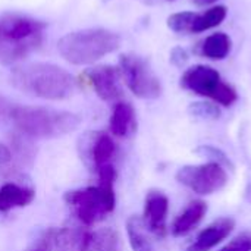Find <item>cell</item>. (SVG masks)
<instances>
[{
	"mask_svg": "<svg viewBox=\"0 0 251 251\" xmlns=\"http://www.w3.org/2000/svg\"><path fill=\"white\" fill-rule=\"evenodd\" d=\"M10 84L21 93L53 101L69 99L76 85L71 72L46 62L15 66L10 72Z\"/></svg>",
	"mask_w": 251,
	"mask_h": 251,
	"instance_id": "6da1fadb",
	"label": "cell"
},
{
	"mask_svg": "<svg viewBox=\"0 0 251 251\" xmlns=\"http://www.w3.org/2000/svg\"><path fill=\"white\" fill-rule=\"evenodd\" d=\"M16 129L29 138H59L75 131L81 118L68 110L43 106H16L10 112Z\"/></svg>",
	"mask_w": 251,
	"mask_h": 251,
	"instance_id": "7a4b0ae2",
	"label": "cell"
},
{
	"mask_svg": "<svg viewBox=\"0 0 251 251\" xmlns=\"http://www.w3.org/2000/svg\"><path fill=\"white\" fill-rule=\"evenodd\" d=\"M121 37L107 28H85L65 34L57 41L59 54L71 65H91L116 51Z\"/></svg>",
	"mask_w": 251,
	"mask_h": 251,
	"instance_id": "3957f363",
	"label": "cell"
},
{
	"mask_svg": "<svg viewBox=\"0 0 251 251\" xmlns=\"http://www.w3.org/2000/svg\"><path fill=\"white\" fill-rule=\"evenodd\" d=\"M46 24L19 13L0 15V63L25 59L43 40Z\"/></svg>",
	"mask_w": 251,
	"mask_h": 251,
	"instance_id": "277c9868",
	"label": "cell"
},
{
	"mask_svg": "<svg viewBox=\"0 0 251 251\" xmlns=\"http://www.w3.org/2000/svg\"><path fill=\"white\" fill-rule=\"evenodd\" d=\"M181 88L191 91L203 99H209L219 106L229 107L238 100L237 90L225 82L218 69L209 65H193L179 78Z\"/></svg>",
	"mask_w": 251,
	"mask_h": 251,
	"instance_id": "5b68a950",
	"label": "cell"
},
{
	"mask_svg": "<svg viewBox=\"0 0 251 251\" xmlns=\"http://www.w3.org/2000/svg\"><path fill=\"white\" fill-rule=\"evenodd\" d=\"M119 74L129 91L144 100H154L162 96L160 79L150 63L135 53H124L119 57Z\"/></svg>",
	"mask_w": 251,
	"mask_h": 251,
	"instance_id": "8992f818",
	"label": "cell"
},
{
	"mask_svg": "<svg viewBox=\"0 0 251 251\" xmlns=\"http://www.w3.org/2000/svg\"><path fill=\"white\" fill-rule=\"evenodd\" d=\"M175 179L197 196H212L228 184V174L224 166L215 162L201 165H185L178 169Z\"/></svg>",
	"mask_w": 251,
	"mask_h": 251,
	"instance_id": "52a82bcc",
	"label": "cell"
},
{
	"mask_svg": "<svg viewBox=\"0 0 251 251\" xmlns=\"http://www.w3.org/2000/svg\"><path fill=\"white\" fill-rule=\"evenodd\" d=\"M65 201L75 209L76 218L81 224L87 226L97 224L106 215H109L103 194L99 187H87L68 191L65 194Z\"/></svg>",
	"mask_w": 251,
	"mask_h": 251,
	"instance_id": "ba28073f",
	"label": "cell"
},
{
	"mask_svg": "<svg viewBox=\"0 0 251 251\" xmlns=\"http://www.w3.org/2000/svg\"><path fill=\"white\" fill-rule=\"evenodd\" d=\"M88 82L103 101H116L122 99V78L119 69L112 65H99L85 72Z\"/></svg>",
	"mask_w": 251,
	"mask_h": 251,
	"instance_id": "9c48e42d",
	"label": "cell"
},
{
	"mask_svg": "<svg viewBox=\"0 0 251 251\" xmlns=\"http://www.w3.org/2000/svg\"><path fill=\"white\" fill-rule=\"evenodd\" d=\"M168 213H169V199L165 193L159 190H150L144 200L143 222L150 231V234L163 238L168 232Z\"/></svg>",
	"mask_w": 251,
	"mask_h": 251,
	"instance_id": "30bf717a",
	"label": "cell"
},
{
	"mask_svg": "<svg viewBox=\"0 0 251 251\" xmlns=\"http://www.w3.org/2000/svg\"><path fill=\"white\" fill-rule=\"evenodd\" d=\"M235 228V219L231 216H222L209 224L199 232L196 240L185 249V251H210L226 240Z\"/></svg>",
	"mask_w": 251,
	"mask_h": 251,
	"instance_id": "8fae6325",
	"label": "cell"
},
{
	"mask_svg": "<svg viewBox=\"0 0 251 251\" xmlns=\"http://www.w3.org/2000/svg\"><path fill=\"white\" fill-rule=\"evenodd\" d=\"M207 204L203 200H193L187 207L175 218L171 225V234L176 238L188 235L206 216Z\"/></svg>",
	"mask_w": 251,
	"mask_h": 251,
	"instance_id": "7c38bea8",
	"label": "cell"
},
{
	"mask_svg": "<svg viewBox=\"0 0 251 251\" xmlns=\"http://www.w3.org/2000/svg\"><path fill=\"white\" fill-rule=\"evenodd\" d=\"M35 199V191L15 182H6L0 187V213L29 206Z\"/></svg>",
	"mask_w": 251,
	"mask_h": 251,
	"instance_id": "4fadbf2b",
	"label": "cell"
},
{
	"mask_svg": "<svg viewBox=\"0 0 251 251\" xmlns=\"http://www.w3.org/2000/svg\"><path fill=\"white\" fill-rule=\"evenodd\" d=\"M109 129L112 135L118 138H126L135 132L137 118H135L134 107L129 103L118 101L115 104L109 121Z\"/></svg>",
	"mask_w": 251,
	"mask_h": 251,
	"instance_id": "5bb4252c",
	"label": "cell"
},
{
	"mask_svg": "<svg viewBox=\"0 0 251 251\" xmlns=\"http://www.w3.org/2000/svg\"><path fill=\"white\" fill-rule=\"evenodd\" d=\"M231 50H232L231 37L224 31H218L207 35L203 41H200L199 50L196 53L210 60H224L229 56Z\"/></svg>",
	"mask_w": 251,
	"mask_h": 251,
	"instance_id": "9a60e30c",
	"label": "cell"
},
{
	"mask_svg": "<svg viewBox=\"0 0 251 251\" xmlns=\"http://www.w3.org/2000/svg\"><path fill=\"white\" fill-rule=\"evenodd\" d=\"M149 229L141 216H129L126 221V237L132 251H156L150 240Z\"/></svg>",
	"mask_w": 251,
	"mask_h": 251,
	"instance_id": "2e32d148",
	"label": "cell"
},
{
	"mask_svg": "<svg viewBox=\"0 0 251 251\" xmlns=\"http://www.w3.org/2000/svg\"><path fill=\"white\" fill-rule=\"evenodd\" d=\"M90 146H91L90 147V157H91V160L97 169L110 163V160L116 151L115 141L110 135H107L104 132H96Z\"/></svg>",
	"mask_w": 251,
	"mask_h": 251,
	"instance_id": "e0dca14e",
	"label": "cell"
},
{
	"mask_svg": "<svg viewBox=\"0 0 251 251\" xmlns=\"http://www.w3.org/2000/svg\"><path fill=\"white\" fill-rule=\"evenodd\" d=\"M118 234L110 228H104L91 234L85 232L82 251H118Z\"/></svg>",
	"mask_w": 251,
	"mask_h": 251,
	"instance_id": "ac0fdd59",
	"label": "cell"
},
{
	"mask_svg": "<svg viewBox=\"0 0 251 251\" xmlns=\"http://www.w3.org/2000/svg\"><path fill=\"white\" fill-rule=\"evenodd\" d=\"M228 16V9L224 4H216L204 10L203 13H197V18L194 21L193 34H200L207 29L219 26Z\"/></svg>",
	"mask_w": 251,
	"mask_h": 251,
	"instance_id": "d6986e66",
	"label": "cell"
},
{
	"mask_svg": "<svg viewBox=\"0 0 251 251\" xmlns=\"http://www.w3.org/2000/svg\"><path fill=\"white\" fill-rule=\"evenodd\" d=\"M188 115L201 121H216L222 116L219 104L212 100H200L188 104Z\"/></svg>",
	"mask_w": 251,
	"mask_h": 251,
	"instance_id": "ffe728a7",
	"label": "cell"
},
{
	"mask_svg": "<svg viewBox=\"0 0 251 251\" xmlns=\"http://www.w3.org/2000/svg\"><path fill=\"white\" fill-rule=\"evenodd\" d=\"M196 18H197V12H190V10L176 12V13H172L168 16L166 25L172 32L193 34V26H194Z\"/></svg>",
	"mask_w": 251,
	"mask_h": 251,
	"instance_id": "44dd1931",
	"label": "cell"
},
{
	"mask_svg": "<svg viewBox=\"0 0 251 251\" xmlns=\"http://www.w3.org/2000/svg\"><path fill=\"white\" fill-rule=\"evenodd\" d=\"M194 153H197L199 156L201 157H207L209 162H215V163H219L221 166H224L225 169H231L234 171V163L232 160L229 159V156L221 150L219 147L216 146H212V144H203V146H199Z\"/></svg>",
	"mask_w": 251,
	"mask_h": 251,
	"instance_id": "7402d4cb",
	"label": "cell"
},
{
	"mask_svg": "<svg viewBox=\"0 0 251 251\" xmlns=\"http://www.w3.org/2000/svg\"><path fill=\"white\" fill-rule=\"evenodd\" d=\"M218 251H251V231L238 234Z\"/></svg>",
	"mask_w": 251,
	"mask_h": 251,
	"instance_id": "603a6c76",
	"label": "cell"
},
{
	"mask_svg": "<svg viewBox=\"0 0 251 251\" xmlns=\"http://www.w3.org/2000/svg\"><path fill=\"white\" fill-rule=\"evenodd\" d=\"M188 59H190V56H188V53H187V50H185L184 47H181V46H175V47H172V49H171V53H169V62H171L174 66H176V68H182V66H185V65H187Z\"/></svg>",
	"mask_w": 251,
	"mask_h": 251,
	"instance_id": "cb8c5ba5",
	"label": "cell"
},
{
	"mask_svg": "<svg viewBox=\"0 0 251 251\" xmlns=\"http://www.w3.org/2000/svg\"><path fill=\"white\" fill-rule=\"evenodd\" d=\"M12 157H13L12 150L6 144L0 143V172H4L9 169L12 163Z\"/></svg>",
	"mask_w": 251,
	"mask_h": 251,
	"instance_id": "d4e9b609",
	"label": "cell"
},
{
	"mask_svg": "<svg viewBox=\"0 0 251 251\" xmlns=\"http://www.w3.org/2000/svg\"><path fill=\"white\" fill-rule=\"evenodd\" d=\"M193 1H194V4H197V6L203 7V6H209V4H213V3H216L218 0H193Z\"/></svg>",
	"mask_w": 251,
	"mask_h": 251,
	"instance_id": "484cf974",
	"label": "cell"
},
{
	"mask_svg": "<svg viewBox=\"0 0 251 251\" xmlns=\"http://www.w3.org/2000/svg\"><path fill=\"white\" fill-rule=\"evenodd\" d=\"M37 251H44V250H37Z\"/></svg>",
	"mask_w": 251,
	"mask_h": 251,
	"instance_id": "4316f807",
	"label": "cell"
}]
</instances>
